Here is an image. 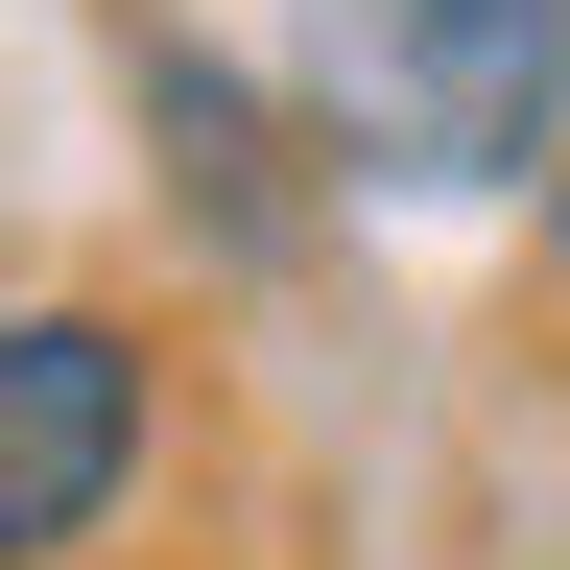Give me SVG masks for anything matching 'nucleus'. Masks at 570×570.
Segmentation results:
<instances>
[{"label": "nucleus", "instance_id": "nucleus-3", "mask_svg": "<svg viewBox=\"0 0 570 570\" xmlns=\"http://www.w3.org/2000/svg\"><path fill=\"white\" fill-rule=\"evenodd\" d=\"M547 285H570V142H547Z\"/></svg>", "mask_w": 570, "mask_h": 570}, {"label": "nucleus", "instance_id": "nucleus-1", "mask_svg": "<svg viewBox=\"0 0 570 570\" xmlns=\"http://www.w3.org/2000/svg\"><path fill=\"white\" fill-rule=\"evenodd\" d=\"M309 119H333V167L523 190L570 119V0H309Z\"/></svg>", "mask_w": 570, "mask_h": 570}, {"label": "nucleus", "instance_id": "nucleus-2", "mask_svg": "<svg viewBox=\"0 0 570 570\" xmlns=\"http://www.w3.org/2000/svg\"><path fill=\"white\" fill-rule=\"evenodd\" d=\"M142 333L119 309H0V570H71L142 499Z\"/></svg>", "mask_w": 570, "mask_h": 570}]
</instances>
